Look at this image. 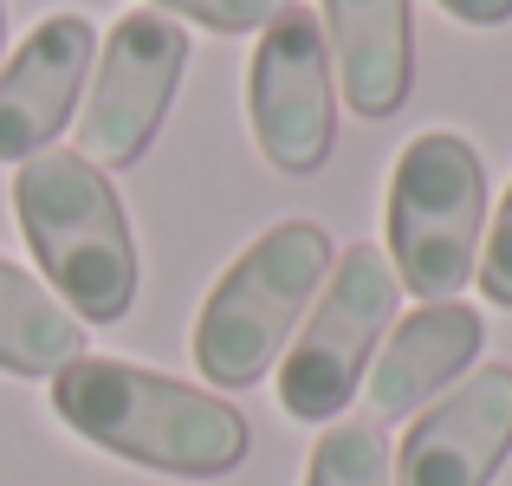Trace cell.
Here are the masks:
<instances>
[{"instance_id":"cell-1","label":"cell","mask_w":512,"mask_h":486,"mask_svg":"<svg viewBox=\"0 0 512 486\" xmlns=\"http://www.w3.org/2000/svg\"><path fill=\"white\" fill-rule=\"evenodd\" d=\"M52 409L72 435L117 461L156 467L182 480H214L247 461L253 435L234 402L124 357H78L52 376Z\"/></svg>"},{"instance_id":"cell-2","label":"cell","mask_w":512,"mask_h":486,"mask_svg":"<svg viewBox=\"0 0 512 486\" xmlns=\"http://www.w3.org/2000/svg\"><path fill=\"white\" fill-rule=\"evenodd\" d=\"M13 214L46 286L72 318L117 324L137 305V240L98 162H85L78 150L26 156L13 182Z\"/></svg>"},{"instance_id":"cell-3","label":"cell","mask_w":512,"mask_h":486,"mask_svg":"<svg viewBox=\"0 0 512 486\" xmlns=\"http://www.w3.org/2000/svg\"><path fill=\"white\" fill-rule=\"evenodd\" d=\"M331 273V234L318 221H279L221 273L195 318V363L208 383L247 389L273 370V357L292 344L305 305L318 299Z\"/></svg>"},{"instance_id":"cell-4","label":"cell","mask_w":512,"mask_h":486,"mask_svg":"<svg viewBox=\"0 0 512 486\" xmlns=\"http://www.w3.org/2000/svg\"><path fill=\"white\" fill-rule=\"evenodd\" d=\"M487 227V169L480 150L454 130H422L389 169V266L396 286L428 305L454 299L480 266Z\"/></svg>"},{"instance_id":"cell-5","label":"cell","mask_w":512,"mask_h":486,"mask_svg":"<svg viewBox=\"0 0 512 486\" xmlns=\"http://www.w3.org/2000/svg\"><path fill=\"white\" fill-rule=\"evenodd\" d=\"M396 299L402 286L383 247L357 240L331 260L318 305L305 312V331L286 344V363H279V409L292 422H331L357 396L363 370L396 318Z\"/></svg>"},{"instance_id":"cell-6","label":"cell","mask_w":512,"mask_h":486,"mask_svg":"<svg viewBox=\"0 0 512 486\" xmlns=\"http://www.w3.org/2000/svg\"><path fill=\"white\" fill-rule=\"evenodd\" d=\"M182 65H188L182 26L150 7L124 13L98 52V78H91L85 117H78V156L98 169H130L163 130Z\"/></svg>"},{"instance_id":"cell-7","label":"cell","mask_w":512,"mask_h":486,"mask_svg":"<svg viewBox=\"0 0 512 486\" xmlns=\"http://www.w3.org/2000/svg\"><path fill=\"white\" fill-rule=\"evenodd\" d=\"M247 117L273 169L312 175L331 156L338 98H331V46H325L318 13L286 7L260 33L253 65H247Z\"/></svg>"},{"instance_id":"cell-8","label":"cell","mask_w":512,"mask_h":486,"mask_svg":"<svg viewBox=\"0 0 512 486\" xmlns=\"http://www.w3.org/2000/svg\"><path fill=\"white\" fill-rule=\"evenodd\" d=\"M512 454V363H480L402 435L389 486H487Z\"/></svg>"},{"instance_id":"cell-9","label":"cell","mask_w":512,"mask_h":486,"mask_svg":"<svg viewBox=\"0 0 512 486\" xmlns=\"http://www.w3.org/2000/svg\"><path fill=\"white\" fill-rule=\"evenodd\" d=\"M91 65H98V33L85 13H46L20 39V52L0 65V162L52 150V137L72 124Z\"/></svg>"},{"instance_id":"cell-10","label":"cell","mask_w":512,"mask_h":486,"mask_svg":"<svg viewBox=\"0 0 512 486\" xmlns=\"http://www.w3.org/2000/svg\"><path fill=\"white\" fill-rule=\"evenodd\" d=\"M325 46L344 104L357 117H396L415 85V7L409 0H325Z\"/></svg>"},{"instance_id":"cell-11","label":"cell","mask_w":512,"mask_h":486,"mask_svg":"<svg viewBox=\"0 0 512 486\" xmlns=\"http://www.w3.org/2000/svg\"><path fill=\"white\" fill-rule=\"evenodd\" d=\"M480 344H487V324L461 299L409 312L389 331L383 357H376V370H370V415L376 422H396V415L422 409L435 389H448L454 376L480 357Z\"/></svg>"},{"instance_id":"cell-12","label":"cell","mask_w":512,"mask_h":486,"mask_svg":"<svg viewBox=\"0 0 512 486\" xmlns=\"http://www.w3.org/2000/svg\"><path fill=\"white\" fill-rule=\"evenodd\" d=\"M85 357V324L65 312L26 266L0 260V370L7 376H59Z\"/></svg>"},{"instance_id":"cell-13","label":"cell","mask_w":512,"mask_h":486,"mask_svg":"<svg viewBox=\"0 0 512 486\" xmlns=\"http://www.w3.org/2000/svg\"><path fill=\"white\" fill-rule=\"evenodd\" d=\"M305 486H389V441L376 422H338L318 435Z\"/></svg>"},{"instance_id":"cell-14","label":"cell","mask_w":512,"mask_h":486,"mask_svg":"<svg viewBox=\"0 0 512 486\" xmlns=\"http://www.w3.org/2000/svg\"><path fill=\"white\" fill-rule=\"evenodd\" d=\"M163 13H182V20L208 26V33H266L292 0H150Z\"/></svg>"},{"instance_id":"cell-15","label":"cell","mask_w":512,"mask_h":486,"mask_svg":"<svg viewBox=\"0 0 512 486\" xmlns=\"http://www.w3.org/2000/svg\"><path fill=\"white\" fill-rule=\"evenodd\" d=\"M474 279H480V292H487L493 305H506V312H512V188H506L500 214H493V234H487V247H480Z\"/></svg>"},{"instance_id":"cell-16","label":"cell","mask_w":512,"mask_h":486,"mask_svg":"<svg viewBox=\"0 0 512 486\" xmlns=\"http://www.w3.org/2000/svg\"><path fill=\"white\" fill-rule=\"evenodd\" d=\"M441 7L467 26H506L512 20V0H441Z\"/></svg>"},{"instance_id":"cell-17","label":"cell","mask_w":512,"mask_h":486,"mask_svg":"<svg viewBox=\"0 0 512 486\" xmlns=\"http://www.w3.org/2000/svg\"><path fill=\"white\" fill-rule=\"evenodd\" d=\"M0 52H7V0H0Z\"/></svg>"}]
</instances>
